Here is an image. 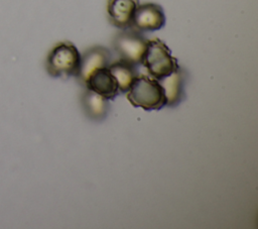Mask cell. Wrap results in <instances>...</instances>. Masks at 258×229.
Masks as SVG:
<instances>
[{"label":"cell","mask_w":258,"mask_h":229,"mask_svg":"<svg viewBox=\"0 0 258 229\" xmlns=\"http://www.w3.org/2000/svg\"><path fill=\"white\" fill-rule=\"evenodd\" d=\"M127 99L132 106L145 111L160 110L166 106V97L161 84L146 75H138L135 78L128 90Z\"/></svg>","instance_id":"6da1fadb"},{"label":"cell","mask_w":258,"mask_h":229,"mask_svg":"<svg viewBox=\"0 0 258 229\" xmlns=\"http://www.w3.org/2000/svg\"><path fill=\"white\" fill-rule=\"evenodd\" d=\"M81 63V53L71 41L57 42L48 52L45 61L47 74L52 78L77 76Z\"/></svg>","instance_id":"7a4b0ae2"},{"label":"cell","mask_w":258,"mask_h":229,"mask_svg":"<svg viewBox=\"0 0 258 229\" xmlns=\"http://www.w3.org/2000/svg\"><path fill=\"white\" fill-rule=\"evenodd\" d=\"M141 64L146 68L149 75L158 81L179 67L176 58L172 56L168 46L157 37L147 40Z\"/></svg>","instance_id":"3957f363"},{"label":"cell","mask_w":258,"mask_h":229,"mask_svg":"<svg viewBox=\"0 0 258 229\" xmlns=\"http://www.w3.org/2000/svg\"><path fill=\"white\" fill-rule=\"evenodd\" d=\"M147 40L140 31L130 27L119 31L114 36L112 44L121 60L138 66L141 64Z\"/></svg>","instance_id":"277c9868"},{"label":"cell","mask_w":258,"mask_h":229,"mask_svg":"<svg viewBox=\"0 0 258 229\" xmlns=\"http://www.w3.org/2000/svg\"><path fill=\"white\" fill-rule=\"evenodd\" d=\"M165 24L162 7L155 3L139 4L134 12L131 28L138 31H155Z\"/></svg>","instance_id":"5b68a950"},{"label":"cell","mask_w":258,"mask_h":229,"mask_svg":"<svg viewBox=\"0 0 258 229\" xmlns=\"http://www.w3.org/2000/svg\"><path fill=\"white\" fill-rule=\"evenodd\" d=\"M111 59L112 54L108 48L101 45L90 47L81 55L80 69L76 76L78 81L82 85H85L88 77L94 71L102 68H108L111 64Z\"/></svg>","instance_id":"8992f818"},{"label":"cell","mask_w":258,"mask_h":229,"mask_svg":"<svg viewBox=\"0 0 258 229\" xmlns=\"http://www.w3.org/2000/svg\"><path fill=\"white\" fill-rule=\"evenodd\" d=\"M84 86L108 100L115 99V97L120 93L118 84L108 68H102L94 71L88 77Z\"/></svg>","instance_id":"52a82bcc"},{"label":"cell","mask_w":258,"mask_h":229,"mask_svg":"<svg viewBox=\"0 0 258 229\" xmlns=\"http://www.w3.org/2000/svg\"><path fill=\"white\" fill-rule=\"evenodd\" d=\"M138 0H108L107 13L111 24L120 29L130 28Z\"/></svg>","instance_id":"ba28073f"},{"label":"cell","mask_w":258,"mask_h":229,"mask_svg":"<svg viewBox=\"0 0 258 229\" xmlns=\"http://www.w3.org/2000/svg\"><path fill=\"white\" fill-rule=\"evenodd\" d=\"M185 79L184 70L178 67L170 75L159 80L166 97V106L175 107L184 100Z\"/></svg>","instance_id":"9c48e42d"},{"label":"cell","mask_w":258,"mask_h":229,"mask_svg":"<svg viewBox=\"0 0 258 229\" xmlns=\"http://www.w3.org/2000/svg\"><path fill=\"white\" fill-rule=\"evenodd\" d=\"M81 105L85 115L90 120L97 122L103 121L110 111L109 100L89 89H86L83 93Z\"/></svg>","instance_id":"30bf717a"},{"label":"cell","mask_w":258,"mask_h":229,"mask_svg":"<svg viewBox=\"0 0 258 229\" xmlns=\"http://www.w3.org/2000/svg\"><path fill=\"white\" fill-rule=\"evenodd\" d=\"M108 69L110 73L115 78L119 92L126 93L128 92L131 84L135 80V78L138 76V72L136 69V66L133 64H130L126 61L119 60L117 62L111 63L108 66Z\"/></svg>","instance_id":"8fae6325"}]
</instances>
